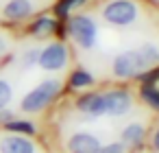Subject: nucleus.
Here are the masks:
<instances>
[{"label":"nucleus","mask_w":159,"mask_h":153,"mask_svg":"<svg viewBox=\"0 0 159 153\" xmlns=\"http://www.w3.org/2000/svg\"><path fill=\"white\" fill-rule=\"evenodd\" d=\"M152 144H155V149L159 151V127H157V131H155V136H152Z\"/></svg>","instance_id":"nucleus-21"},{"label":"nucleus","mask_w":159,"mask_h":153,"mask_svg":"<svg viewBox=\"0 0 159 153\" xmlns=\"http://www.w3.org/2000/svg\"><path fill=\"white\" fill-rule=\"evenodd\" d=\"M59 92H61V83H59L57 79L42 81L37 88H33V90L22 98V109H24V112H39V109H44Z\"/></svg>","instance_id":"nucleus-1"},{"label":"nucleus","mask_w":159,"mask_h":153,"mask_svg":"<svg viewBox=\"0 0 159 153\" xmlns=\"http://www.w3.org/2000/svg\"><path fill=\"white\" fill-rule=\"evenodd\" d=\"M11 101V88L7 81H0V109Z\"/></svg>","instance_id":"nucleus-18"},{"label":"nucleus","mask_w":159,"mask_h":153,"mask_svg":"<svg viewBox=\"0 0 159 153\" xmlns=\"http://www.w3.org/2000/svg\"><path fill=\"white\" fill-rule=\"evenodd\" d=\"M102 98H105V114L122 116L131 109V94L124 90H111V92L102 94Z\"/></svg>","instance_id":"nucleus-6"},{"label":"nucleus","mask_w":159,"mask_h":153,"mask_svg":"<svg viewBox=\"0 0 159 153\" xmlns=\"http://www.w3.org/2000/svg\"><path fill=\"white\" fill-rule=\"evenodd\" d=\"M70 35L76 42V46H81V48L87 50V48L96 46L98 31H96V24H94L92 18H87V16H74L70 20Z\"/></svg>","instance_id":"nucleus-3"},{"label":"nucleus","mask_w":159,"mask_h":153,"mask_svg":"<svg viewBox=\"0 0 159 153\" xmlns=\"http://www.w3.org/2000/svg\"><path fill=\"white\" fill-rule=\"evenodd\" d=\"M92 74L89 72H85V70H76L72 77H70V83H72V88H87V85H92Z\"/></svg>","instance_id":"nucleus-14"},{"label":"nucleus","mask_w":159,"mask_h":153,"mask_svg":"<svg viewBox=\"0 0 159 153\" xmlns=\"http://www.w3.org/2000/svg\"><path fill=\"white\" fill-rule=\"evenodd\" d=\"M31 11H33L31 0H11L5 7V16L9 20H24L31 16Z\"/></svg>","instance_id":"nucleus-10"},{"label":"nucleus","mask_w":159,"mask_h":153,"mask_svg":"<svg viewBox=\"0 0 159 153\" xmlns=\"http://www.w3.org/2000/svg\"><path fill=\"white\" fill-rule=\"evenodd\" d=\"M137 50H139V55H142V59H144L146 68H150V66L159 64V46H155V44H144V46H142V48H137Z\"/></svg>","instance_id":"nucleus-13"},{"label":"nucleus","mask_w":159,"mask_h":153,"mask_svg":"<svg viewBox=\"0 0 159 153\" xmlns=\"http://www.w3.org/2000/svg\"><path fill=\"white\" fill-rule=\"evenodd\" d=\"M37 50H31V53H26V57H24V61H26V66H31V61H35L37 59Z\"/></svg>","instance_id":"nucleus-20"},{"label":"nucleus","mask_w":159,"mask_h":153,"mask_svg":"<svg viewBox=\"0 0 159 153\" xmlns=\"http://www.w3.org/2000/svg\"><path fill=\"white\" fill-rule=\"evenodd\" d=\"M7 129L9 131H18V133H35V127L31 125V122H26V120H9L7 122Z\"/></svg>","instance_id":"nucleus-15"},{"label":"nucleus","mask_w":159,"mask_h":153,"mask_svg":"<svg viewBox=\"0 0 159 153\" xmlns=\"http://www.w3.org/2000/svg\"><path fill=\"white\" fill-rule=\"evenodd\" d=\"M102 18L116 26H129L137 20V7L131 0H111L102 7Z\"/></svg>","instance_id":"nucleus-2"},{"label":"nucleus","mask_w":159,"mask_h":153,"mask_svg":"<svg viewBox=\"0 0 159 153\" xmlns=\"http://www.w3.org/2000/svg\"><path fill=\"white\" fill-rule=\"evenodd\" d=\"M2 53H5V40L0 37V55H2Z\"/></svg>","instance_id":"nucleus-23"},{"label":"nucleus","mask_w":159,"mask_h":153,"mask_svg":"<svg viewBox=\"0 0 159 153\" xmlns=\"http://www.w3.org/2000/svg\"><path fill=\"white\" fill-rule=\"evenodd\" d=\"M0 153H35V144L22 136H9L0 142Z\"/></svg>","instance_id":"nucleus-9"},{"label":"nucleus","mask_w":159,"mask_h":153,"mask_svg":"<svg viewBox=\"0 0 159 153\" xmlns=\"http://www.w3.org/2000/svg\"><path fill=\"white\" fill-rule=\"evenodd\" d=\"M142 96H144V101H146L152 109H159V90H155L152 85H144Z\"/></svg>","instance_id":"nucleus-16"},{"label":"nucleus","mask_w":159,"mask_h":153,"mask_svg":"<svg viewBox=\"0 0 159 153\" xmlns=\"http://www.w3.org/2000/svg\"><path fill=\"white\" fill-rule=\"evenodd\" d=\"M13 114H9V112H0V120H9Z\"/></svg>","instance_id":"nucleus-22"},{"label":"nucleus","mask_w":159,"mask_h":153,"mask_svg":"<svg viewBox=\"0 0 159 153\" xmlns=\"http://www.w3.org/2000/svg\"><path fill=\"white\" fill-rule=\"evenodd\" d=\"M76 109L79 112H83V114H87V116H100V114H105V98H102V94H85V96H81L79 98V103H76Z\"/></svg>","instance_id":"nucleus-8"},{"label":"nucleus","mask_w":159,"mask_h":153,"mask_svg":"<svg viewBox=\"0 0 159 153\" xmlns=\"http://www.w3.org/2000/svg\"><path fill=\"white\" fill-rule=\"evenodd\" d=\"M98 153H124V146L118 144V142H113V144H109V146H100Z\"/></svg>","instance_id":"nucleus-19"},{"label":"nucleus","mask_w":159,"mask_h":153,"mask_svg":"<svg viewBox=\"0 0 159 153\" xmlns=\"http://www.w3.org/2000/svg\"><path fill=\"white\" fill-rule=\"evenodd\" d=\"M83 2H85V0H63V2L59 5V16H66L68 11H74V9H79Z\"/></svg>","instance_id":"nucleus-17"},{"label":"nucleus","mask_w":159,"mask_h":153,"mask_svg":"<svg viewBox=\"0 0 159 153\" xmlns=\"http://www.w3.org/2000/svg\"><path fill=\"white\" fill-rule=\"evenodd\" d=\"M98 149H100L98 138L92 136V133H87V131L74 133L68 140V151L70 153H98Z\"/></svg>","instance_id":"nucleus-7"},{"label":"nucleus","mask_w":159,"mask_h":153,"mask_svg":"<svg viewBox=\"0 0 159 153\" xmlns=\"http://www.w3.org/2000/svg\"><path fill=\"white\" fill-rule=\"evenodd\" d=\"M55 29H57V22H55V20H50V18H42V20H37V22L31 26V33H33L35 37H44V35L55 33Z\"/></svg>","instance_id":"nucleus-12"},{"label":"nucleus","mask_w":159,"mask_h":153,"mask_svg":"<svg viewBox=\"0 0 159 153\" xmlns=\"http://www.w3.org/2000/svg\"><path fill=\"white\" fill-rule=\"evenodd\" d=\"M142 138H144V127H142L139 122H131V125H126V127L122 129V142L129 144V146L139 144Z\"/></svg>","instance_id":"nucleus-11"},{"label":"nucleus","mask_w":159,"mask_h":153,"mask_svg":"<svg viewBox=\"0 0 159 153\" xmlns=\"http://www.w3.org/2000/svg\"><path fill=\"white\" fill-rule=\"evenodd\" d=\"M37 64L48 70V72H55V70H61L66 64H68V48L59 42L55 44H48L39 55H37Z\"/></svg>","instance_id":"nucleus-5"},{"label":"nucleus","mask_w":159,"mask_h":153,"mask_svg":"<svg viewBox=\"0 0 159 153\" xmlns=\"http://www.w3.org/2000/svg\"><path fill=\"white\" fill-rule=\"evenodd\" d=\"M146 68L139 50H124L120 53L116 59H113V74L120 77V79H131V77H137L142 70ZM148 70V68H146Z\"/></svg>","instance_id":"nucleus-4"}]
</instances>
